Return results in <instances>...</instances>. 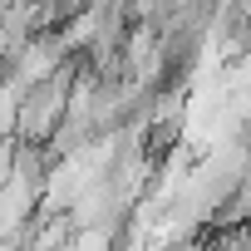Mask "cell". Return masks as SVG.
Instances as JSON below:
<instances>
[{
  "instance_id": "cell-1",
  "label": "cell",
  "mask_w": 251,
  "mask_h": 251,
  "mask_svg": "<svg viewBox=\"0 0 251 251\" xmlns=\"http://www.w3.org/2000/svg\"><path fill=\"white\" fill-rule=\"evenodd\" d=\"M84 197H108V202H113V182H108V177H94V182L84 187ZM74 222H94V226H99V222H103V207H99V202H79V207H74ZM103 226H108V222H103Z\"/></svg>"
}]
</instances>
